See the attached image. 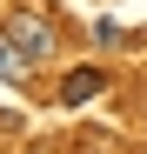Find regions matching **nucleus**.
Instances as JSON below:
<instances>
[{"instance_id":"1","label":"nucleus","mask_w":147,"mask_h":154,"mask_svg":"<svg viewBox=\"0 0 147 154\" xmlns=\"http://www.w3.org/2000/svg\"><path fill=\"white\" fill-rule=\"evenodd\" d=\"M0 27H7V40H14V47H27L34 60H47V54L60 47V40H54V27L40 20V7H14L7 20H0Z\"/></svg>"},{"instance_id":"2","label":"nucleus","mask_w":147,"mask_h":154,"mask_svg":"<svg viewBox=\"0 0 147 154\" xmlns=\"http://www.w3.org/2000/svg\"><path fill=\"white\" fill-rule=\"evenodd\" d=\"M27 74H34V54H27V47H14L7 27H0V87H20Z\"/></svg>"},{"instance_id":"3","label":"nucleus","mask_w":147,"mask_h":154,"mask_svg":"<svg viewBox=\"0 0 147 154\" xmlns=\"http://www.w3.org/2000/svg\"><path fill=\"white\" fill-rule=\"evenodd\" d=\"M100 87H107V74H100V67H80V74H60V100H67V107H80V100H94Z\"/></svg>"}]
</instances>
